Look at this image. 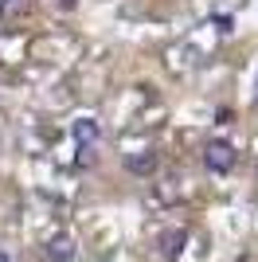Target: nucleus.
<instances>
[{
  "instance_id": "nucleus-1",
  "label": "nucleus",
  "mask_w": 258,
  "mask_h": 262,
  "mask_svg": "<svg viewBox=\"0 0 258 262\" xmlns=\"http://www.w3.org/2000/svg\"><path fill=\"white\" fill-rule=\"evenodd\" d=\"M204 161H207L211 172H231V168H235V149H231L227 141H211L207 153H204Z\"/></svg>"
},
{
  "instance_id": "nucleus-2",
  "label": "nucleus",
  "mask_w": 258,
  "mask_h": 262,
  "mask_svg": "<svg viewBox=\"0 0 258 262\" xmlns=\"http://www.w3.org/2000/svg\"><path fill=\"white\" fill-rule=\"evenodd\" d=\"M125 168H129V172H137V176H149L153 168H157V153H145V149H141V153H129Z\"/></svg>"
},
{
  "instance_id": "nucleus-3",
  "label": "nucleus",
  "mask_w": 258,
  "mask_h": 262,
  "mask_svg": "<svg viewBox=\"0 0 258 262\" xmlns=\"http://www.w3.org/2000/svg\"><path fill=\"white\" fill-rule=\"evenodd\" d=\"M184 243H188V235H184L180 227H176V231H164V235H161V251L168 254V258H176V254H180V247H184Z\"/></svg>"
},
{
  "instance_id": "nucleus-4",
  "label": "nucleus",
  "mask_w": 258,
  "mask_h": 262,
  "mask_svg": "<svg viewBox=\"0 0 258 262\" xmlns=\"http://www.w3.org/2000/svg\"><path fill=\"white\" fill-rule=\"evenodd\" d=\"M71 254H75V243L67 239V235L51 239V258H71Z\"/></svg>"
},
{
  "instance_id": "nucleus-5",
  "label": "nucleus",
  "mask_w": 258,
  "mask_h": 262,
  "mask_svg": "<svg viewBox=\"0 0 258 262\" xmlns=\"http://www.w3.org/2000/svg\"><path fill=\"white\" fill-rule=\"evenodd\" d=\"M75 137H78L82 145H86V141H98V121H86V118H82V121L75 125Z\"/></svg>"
},
{
  "instance_id": "nucleus-6",
  "label": "nucleus",
  "mask_w": 258,
  "mask_h": 262,
  "mask_svg": "<svg viewBox=\"0 0 258 262\" xmlns=\"http://www.w3.org/2000/svg\"><path fill=\"white\" fill-rule=\"evenodd\" d=\"M0 262H12V258H8V251H0Z\"/></svg>"
},
{
  "instance_id": "nucleus-7",
  "label": "nucleus",
  "mask_w": 258,
  "mask_h": 262,
  "mask_svg": "<svg viewBox=\"0 0 258 262\" xmlns=\"http://www.w3.org/2000/svg\"><path fill=\"white\" fill-rule=\"evenodd\" d=\"M254 106H258V82H254Z\"/></svg>"
}]
</instances>
